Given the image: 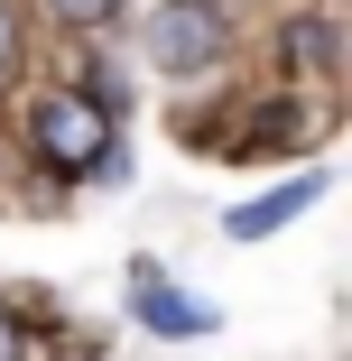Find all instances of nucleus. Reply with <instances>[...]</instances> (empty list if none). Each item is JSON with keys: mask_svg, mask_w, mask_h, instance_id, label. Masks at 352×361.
Wrapping results in <instances>:
<instances>
[{"mask_svg": "<svg viewBox=\"0 0 352 361\" xmlns=\"http://www.w3.org/2000/svg\"><path fill=\"white\" fill-rule=\"evenodd\" d=\"M28 149L56 167V176H84V167H102L111 158V111L93 102V93H37V111H28Z\"/></svg>", "mask_w": 352, "mask_h": 361, "instance_id": "1", "label": "nucleus"}, {"mask_svg": "<svg viewBox=\"0 0 352 361\" xmlns=\"http://www.w3.org/2000/svg\"><path fill=\"white\" fill-rule=\"evenodd\" d=\"M149 65L158 75H204V65H223V10L214 0H167V10H149Z\"/></svg>", "mask_w": 352, "mask_h": 361, "instance_id": "2", "label": "nucleus"}, {"mask_svg": "<svg viewBox=\"0 0 352 361\" xmlns=\"http://www.w3.org/2000/svg\"><path fill=\"white\" fill-rule=\"evenodd\" d=\"M315 195H324V176H297V185H278L269 204H241V213H232V241H260V232H278V223H297Z\"/></svg>", "mask_w": 352, "mask_h": 361, "instance_id": "3", "label": "nucleus"}, {"mask_svg": "<svg viewBox=\"0 0 352 361\" xmlns=\"http://www.w3.org/2000/svg\"><path fill=\"white\" fill-rule=\"evenodd\" d=\"M139 315H149L158 334H204V324H214V306H186V297H167L158 278H139Z\"/></svg>", "mask_w": 352, "mask_h": 361, "instance_id": "4", "label": "nucleus"}, {"mask_svg": "<svg viewBox=\"0 0 352 361\" xmlns=\"http://www.w3.org/2000/svg\"><path fill=\"white\" fill-rule=\"evenodd\" d=\"M288 56L306 65V75H324V65H334V28L324 19H288Z\"/></svg>", "mask_w": 352, "mask_h": 361, "instance_id": "5", "label": "nucleus"}, {"mask_svg": "<svg viewBox=\"0 0 352 361\" xmlns=\"http://www.w3.org/2000/svg\"><path fill=\"white\" fill-rule=\"evenodd\" d=\"M47 10H56L65 28H111V19H121V0H47Z\"/></svg>", "mask_w": 352, "mask_h": 361, "instance_id": "6", "label": "nucleus"}, {"mask_svg": "<svg viewBox=\"0 0 352 361\" xmlns=\"http://www.w3.org/2000/svg\"><path fill=\"white\" fill-rule=\"evenodd\" d=\"M0 361H28V334H19V315L0 306Z\"/></svg>", "mask_w": 352, "mask_h": 361, "instance_id": "7", "label": "nucleus"}, {"mask_svg": "<svg viewBox=\"0 0 352 361\" xmlns=\"http://www.w3.org/2000/svg\"><path fill=\"white\" fill-rule=\"evenodd\" d=\"M19 56V19H10V0H0V65Z\"/></svg>", "mask_w": 352, "mask_h": 361, "instance_id": "8", "label": "nucleus"}]
</instances>
